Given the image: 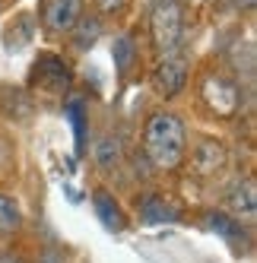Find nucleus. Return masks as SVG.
<instances>
[{"instance_id": "obj_10", "label": "nucleus", "mask_w": 257, "mask_h": 263, "mask_svg": "<svg viewBox=\"0 0 257 263\" xmlns=\"http://www.w3.org/2000/svg\"><path fill=\"white\" fill-rule=\"evenodd\" d=\"M73 45H77L80 51H86V48H93L96 42H99V35H102V20L99 16H80V23L73 26Z\"/></svg>"}, {"instance_id": "obj_13", "label": "nucleus", "mask_w": 257, "mask_h": 263, "mask_svg": "<svg viewBox=\"0 0 257 263\" xmlns=\"http://www.w3.org/2000/svg\"><path fill=\"white\" fill-rule=\"evenodd\" d=\"M207 225L216 232V235H223L226 241H235V238H242V225L235 222V216H226V213H207Z\"/></svg>"}, {"instance_id": "obj_17", "label": "nucleus", "mask_w": 257, "mask_h": 263, "mask_svg": "<svg viewBox=\"0 0 257 263\" xmlns=\"http://www.w3.org/2000/svg\"><path fill=\"white\" fill-rule=\"evenodd\" d=\"M67 118H70L73 130H77V146L83 149V137H86V127H83V105H80V102H70V105H67Z\"/></svg>"}, {"instance_id": "obj_7", "label": "nucleus", "mask_w": 257, "mask_h": 263, "mask_svg": "<svg viewBox=\"0 0 257 263\" xmlns=\"http://www.w3.org/2000/svg\"><path fill=\"white\" fill-rule=\"evenodd\" d=\"M207 99H210V105L219 111V115H232V111L238 108V89L229 83V80H223V77H216V80H207Z\"/></svg>"}, {"instance_id": "obj_9", "label": "nucleus", "mask_w": 257, "mask_h": 263, "mask_svg": "<svg viewBox=\"0 0 257 263\" xmlns=\"http://www.w3.org/2000/svg\"><path fill=\"white\" fill-rule=\"evenodd\" d=\"M229 203H232V210H235L238 216L254 219V216H257V194H254V181L248 178L245 184H238L235 191H232V197H229Z\"/></svg>"}, {"instance_id": "obj_6", "label": "nucleus", "mask_w": 257, "mask_h": 263, "mask_svg": "<svg viewBox=\"0 0 257 263\" xmlns=\"http://www.w3.org/2000/svg\"><path fill=\"white\" fill-rule=\"evenodd\" d=\"M35 80H39V86L48 89V92H64L70 86V73H67L61 58L45 54V58L39 61V67H35Z\"/></svg>"}, {"instance_id": "obj_21", "label": "nucleus", "mask_w": 257, "mask_h": 263, "mask_svg": "<svg viewBox=\"0 0 257 263\" xmlns=\"http://www.w3.org/2000/svg\"><path fill=\"white\" fill-rule=\"evenodd\" d=\"M235 4H245V7H251V4H254V0H235Z\"/></svg>"}, {"instance_id": "obj_3", "label": "nucleus", "mask_w": 257, "mask_h": 263, "mask_svg": "<svg viewBox=\"0 0 257 263\" xmlns=\"http://www.w3.org/2000/svg\"><path fill=\"white\" fill-rule=\"evenodd\" d=\"M42 16H45L48 32H54V35L73 32V26H77L80 16H83V0H48Z\"/></svg>"}, {"instance_id": "obj_15", "label": "nucleus", "mask_w": 257, "mask_h": 263, "mask_svg": "<svg viewBox=\"0 0 257 263\" xmlns=\"http://www.w3.org/2000/svg\"><path fill=\"white\" fill-rule=\"evenodd\" d=\"M23 225V210L20 203L0 194V232H16Z\"/></svg>"}, {"instance_id": "obj_16", "label": "nucleus", "mask_w": 257, "mask_h": 263, "mask_svg": "<svg viewBox=\"0 0 257 263\" xmlns=\"http://www.w3.org/2000/svg\"><path fill=\"white\" fill-rule=\"evenodd\" d=\"M140 216L146 219V222H165V219H175V210H169L162 200H156V197H150L143 206H140Z\"/></svg>"}, {"instance_id": "obj_4", "label": "nucleus", "mask_w": 257, "mask_h": 263, "mask_svg": "<svg viewBox=\"0 0 257 263\" xmlns=\"http://www.w3.org/2000/svg\"><path fill=\"white\" fill-rule=\"evenodd\" d=\"M185 83H188V61L181 58L178 51L175 54H162V64L156 70V86H159V92L172 99V96H178V92L185 89Z\"/></svg>"}, {"instance_id": "obj_14", "label": "nucleus", "mask_w": 257, "mask_h": 263, "mask_svg": "<svg viewBox=\"0 0 257 263\" xmlns=\"http://www.w3.org/2000/svg\"><path fill=\"white\" fill-rule=\"evenodd\" d=\"M118 162H121V143L115 137H102L96 143V165L108 172V168H115Z\"/></svg>"}, {"instance_id": "obj_11", "label": "nucleus", "mask_w": 257, "mask_h": 263, "mask_svg": "<svg viewBox=\"0 0 257 263\" xmlns=\"http://www.w3.org/2000/svg\"><path fill=\"white\" fill-rule=\"evenodd\" d=\"M134 58H137L134 39H131V35H118L115 45H112V61H115L118 73H127V70H131V67H134Z\"/></svg>"}, {"instance_id": "obj_12", "label": "nucleus", "mask_w": 257, "mask_h": 263, "mask_svg": "<svg viewBox=\"0 0 257 263\" xmlns=\"http://www.w3.org/2000/svg\"><path fill=\"white\" fill-rule=\"evenodd\" d=\"M32 39V16H20L10 29H7V51H23Z\"/></svg>"}, {"instance_id": "obj_2", "label": "nucleus", "mask_w": 257, "mask_h": 263, "mask_svg": "<svg viewBox=\"0 0 257 263\" xmlns=\"http://www.w3.org/2000/svg\"><path fill=\"white\" fill-rule=\"evenodd\" d=\"M153 42L162 54H175L181 48V35H185V7L181 0H153Z\"/></svg>"}, {"instance_id": "obj_18", "label": "nucleus", "mask_w": 257, "mask_h": 263, "mask_svg": "<svg viewBox=\"0 0 257 263\" xmlns=\"http://www.w3.org/2000/svg\"><path fill=\"white\" fill-rule=\"evenodd\" d=\"M39 263H64V254L58 248H45V254L39 257Z\"/></svg>"}, {"instance_id": "obj_19", "label": "nucleus", "mask_w": 257, "mask_h": 263, "mask_svg": "<svg viewBox=\"0 0 257 263\" xmlns=\"http://www.w3.org/2000/svg\"><path fill=\"white\" fill-rule=\"evenodd\" d=\"M124 0H102V13H112V10H121Z\"/></svg>"}, {"instance_id": "obj_1", "label": "nucleus", "mask_w": 257, "mask_h": 263, "mask_svg": "<svg viewBox=\"0 0 257 263\" xmlns=\"http://www.w3.org/2000/svg\"><path fill=\"white\" fill-rule=\"evenodd\" d=\"M185 149H188V134H185V124L175 115H153L150 124H146V156L156 168H178L181 159H185Z\"/></svg>"}, {"instance_id": "obj_20", "label": "nucleus", "mask_w": 257, "mask_h": 263, "mask_svg": "<svg viewBox=\"0 0 257 263\" xmlns=\"http://www.w3.org/2000/svg\"><path fill=\"white\" fill-rule=\"evenodd\" d=\"M0 263H23L20 254H0Z\"/></svg>"}, {"instance_id": "obj_5", "label": "nucleus", "mask_w": 257, "mask_h": 263, "mask_svg": "<svg viewBox=\"0 0 257 263\" xmlns=\"http://www.w3.org/2000/svg\"><path fill=\"white\" fill-rule=\"evenodd\" d=\"M226 146L223 143H216V140H200L194 146V153H191V162H194V172L197 175H216V172H223L226 168Z\"/></svg>"}, {"instance_id": "obj_8", "label": "nucleus", "mask_w": 257, "mask_h": 263, "mask_svg": "<svg viewBox=\"0 0 257 263\" xmlns=\"http://www.w3.org/2000/svg\"><path fill=\"white\" fill-rule=\"evenodd\" d=\"M96 216H99V222L105 225L108 232H121L124 229V216H121V206L115 203V197L112 194H96Z\"/></svg>"}]
</instances>
